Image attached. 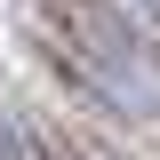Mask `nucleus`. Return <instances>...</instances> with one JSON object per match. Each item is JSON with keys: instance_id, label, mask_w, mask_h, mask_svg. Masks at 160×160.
Masks as SVG:
<instances>
[{"instance_id": "f03ea898", "label": "nucleus", "mask_w": 160, "mask_h": 160, "mask_svg": "<svg viewBox=\"0 0 160 160\" xmlns=\"http://www.w3.org/2000/svg\"><path fill=\"white\" fill-rule=\"evenodd\" d=\"M40 160H80L72 144H56V136H40Z\"/></svg>"}, {"instance_id": "f257e3e1", "label": "nucleus", "mask_w": 160, "mask_h": 160, "mask_svg": "<svg viewBox=\"0 0 160 160\" xmlns=\"http://www.w3.org/2000/svg\"><path fill=\"white\" fill-rule=\"evenodd\" d=\"M64 24V40H72L80 56L112 64V72H128V64H144V32L128 24V8H112V0H48Z\"/></svg>"}, {"instance_id": "7ed1b4c3", "label": "nucleus", "mask_w": 160, "mask_h": 160, "mask_svg": "<svg viewBox=\"0 0 160 160\" xmlns=\"http://www.w3.org/2000/svg\"><path fill=\"white\" fill-rule=\"evenodd\" d=\"M136 8H144V16H152V24H160V0H136Z\"/></svg>"}]
</instances>
